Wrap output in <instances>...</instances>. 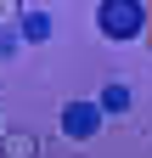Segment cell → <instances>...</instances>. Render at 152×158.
<instances>
[{
  "mask_svg": "<svg viewBox=\"0 0 152 158\" xmlns=\"http://www.w3.org/2000/svg\"><path fill=\"white\" fill-rule=\"evenodd\" d=\"M102 102H68L62 107V135H73V141H90V135L102 130Z\"/></svg>",
  "mask_w": 152,
  "mask_h": 158,
  "instance_id": "2",
  "label": "cell"
},
{
  "mask_svg": "<svg viewBox=\"0 0 152 158\" xmlns=\"http://www.w3.org/2000/svg\"><path fill=\"white\" fill-rule=\"evenodd\" d=\"M102 107H130V90H124V85H107V90H102Z\"/></svg>",
  "mask_w": 152,
  "mask_h": 158,
  "instance_id": "6",
  "label": "cell"
},
{
  "mask_svg": "<svg viewBox=\"0 0 152 158\" xmlns=\"http://www.w3.org/2000/svg\"><path fill=\"white\" fill-rule=\"evenodd\" d=\"M96 28L107 40H141L146 34V6L141 0H102L96 6Z\"/></svg>",
  "mask_w": 152,
  "mask_h": 158,
  "instance_id": "1",
  "label": "cell"
},
{
  "mask_svg": "<svg viewBox=\"0 0 152 158\" xmlns=\"http://www.w3.org/2000/svg\"><path fill=\"white\" fill-rule=\"evenodd\" d=\"M11 23H23V0H0V28H11Z\"/></svg>",
  "mask_w": 152,
  "mask_h": 158,
  "instance_id": "5",
  "label": "cell"
},
{
  "mask_svg": "<svg viewBox=\"0 0 152 158\" xmlns=\"http://www.w3.org/2000/svg\"><path fill=\"white\" fill-rule=\"evenodd\" d=\"M0 152L6 158H40V141L28 130H0Z\"/></svg>",
  "mask_w": 152,
  "mask_h": 158,
  "instance_id": "3",
  "label": "cell"
},
{
  "mask_svg": "<svg viewBox=\"0 0 152 158\" xmlns=\"http://www.w3.org/2000/svg\"><path fill=\"white\" fill-rule=\"evenodd\" d=\"M23 40H51V17L45 11H28L23 17Z\"/></svg>",
  "mask_w": 152,
  "mask_h": 158,
  "instance_id": "4",
  "label": "cell"
}]
</instances>
